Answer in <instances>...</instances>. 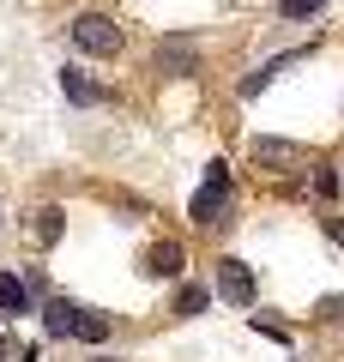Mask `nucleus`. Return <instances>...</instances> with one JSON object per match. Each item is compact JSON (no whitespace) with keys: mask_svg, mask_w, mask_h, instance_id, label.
<instances>
[{"mask_svg":"<svg viewBox=\"0 0 344 362\" xmlns=\"http://www.w3.org/2000/svg\"><path fill=\"white\" fill-rule=\"evenodd\" d=\"M67 37H73L79 54H91V61H121V49H127V25L109 13H79L73 25H67Z\"/></svg>","mask_w":344,"mask_h":362,"instance_id":"nucleus-1","label":"nucleus"},{"mask_svg":"<svg viewBox=\"0 0 344 362\" xmlns=\"http://www.w3.org/2000/svg\"><path fill=\"white\" fill-rule=\"evenodd\" d=\"M229 194H236V181H229V163H224V157H212V163H205V187L188 199L193 230H224V223H229Z\"/></svg>","mask_w":344,"mask_h":362,"instance_id":"nucleus-2","label":"nucleus"},{"mask_svg":"<svg viewBox=\"0 0 344 362\" xmlns=\"http://www.w3.org/2000/svg\"><path fill=\"white\" fill-rule=\"evenodd\" d=\"M212 290L229 302V308H254V302H260V278H254V266H248V259H236V254H224V259H217Z\"/></svg>","mask_w":344,"mask_h":362,"instance_id":"nucleus-3","label":"nucleus"},{"mask_svg":"<svg viewBox=\"0 0 344 362\" xmlns=\"http://www.w3.org/2000/svg\"><path fill=\"white\" fill-rule=\"evenodd\" d=\"M139 272L157 278V284H181V278H188V247H181L176 235H169V242H151L139 254Z\"/></svg>","mask_w":344,"mask_h":362,"instance_id":"nucleus-4","label":"nucleus"},{"mask_svg":"<svg viewBox=\"0 0 344 362\" xmlns=\"http://www.w3.org/2000/svg\"><path fill=\"white\" fill-rule=\"evenodd\" d=\"M151 66L164 78H193V73H200V49H193V37H164L157 54H151Z\"/></svg>","mask_w":344,"mask_h":362,"instance_id":"nucleus-5","label":"nucleus"},{"mask_svg":"<svg viewBox=\"0 0 344 362\" xmlns=\"http://www.w3.org/2000/svg\"><path fill=\"white\" fill-rule=\"evenodd\" d=\"M254 163H266V175H296L308 163V151L290 139H254Z\"/></svg>","mask_w":344,"mask_h":362,"instance_id":"nucleus-6","label":"nucleus"},{"mask_svg":"<svg viewBox=\"0 0 344 362\" xmlns=\"http://www.w3.org/2000/svg\"><path fill=\"white\" fill-rule=\"evenodd\" d=\"M61 235H67V211L61 206H37L30 211V242L49 254V247H61Z\"/></svg>","mask_w":344,"mask_h":362,"instance_id":"nucleus-7","label":"nucleus"},{"mask_svg":"<svg viewBox=\"0 0 344 362\" xmlns=\"http://www.w3.org/2000/svg\"><path fill=\"white\" fill-rule=\"evenodd\" d=\"M30 296H37V290H30L18 272H0V320H18V314H30Z\"/></svg>","mask_w":344,"mask_h":362,"instance_id":"nucleus-8","label":"nucleus"},{"mask_svg":"<svg viewBox=\"0 0 344 362\" xmlns=\"http://www.w3.org/2000/svg\"><path fill=\"white\" fill-rule=\"evenodd\" d=\"M61 90H67V103H109V90H103L97 85V78H85V73H79V66H61Z\"/></svg>","mask_w":344,"mask_h":362,"instance_id":"nucleus-9","label":"nucleus"},{"mask_svg":"<svg viewBox=\"0 0 344 362\" xmlns=\"http://www.w3.org/2000/svg\"><path fill=\"white\" fill-rule=\"evenodd\" d=\"M212 296H217V290L188 284V278H181V290H176V320H200V314L212 308Z\"/></svg>","mask_w":344,"mask_h":362,"instance_id":"nucleus-10","label":"nucleus"},{"mask_svg":"<svg viewBox=\"0 0 344 362\" xmlns=\"http://www.w3.org/2000/svg\"><path fill=\"white\" fill-rule=\"evenodd\" d=\"M109 332H115V320H109V314L79 308V320H73V338H79V344H109Z\"/></svg>","mask_w":344,"mask_h":362,"instance_id":"nucleus-11","label":"nucleus"},{"mask_svg":"<svg viewBox=\"0 0 344 362\" xmlns=\"http://www.w3.org/2000/svg\"><path fill=\"white\" fill-rule=\"evenodd\" d=\"M73 320H79V308L67 296H49L42 302V326H49V338H73Z\"/></svg>","mask_w":344,"mask_h":362,"instance_id":"nucleus-12","label":"nucleus"},{"mask_svg":"<svg viewBox=\"0 0 344 362\" xmlns=\"http://www.w3.org/2000/svg\"><path fill=\"white\" fill-rule=\"evenodd\" d=\"M320 13H326V0H278L284 25H302V18H320Z\"/></svg>","mask_w":344,"mask_h":362,"instance_id":"nucleus-13","label":"nucleus"},{"mask_svg":"<svg viewBox=\"0 0 344 362\" xmlns=\"http://www.w3.org/2000/svg\"><path fill=\"white\" fill-rule=\"evenodd\" d=\"M308 194H320V199H332V194H338V175H332V163L308 169Z\"/></svg>","mask_w":344,"mask_h":362,"instance_id":"nucleus-14","label":"nucleus"},{"mask_svg":"<svg viewBox=\"0 0 344 362\" xmlns=\"http://www.w3.org/2000/svg\"><path fill=\"white\" fill-rule=\"evenodd\" d=\"M320 230H326V235H332V242H338V247H344V211H320Z\"/></svg>","mask_w":344,"mask_h":362,"instance_id":"nucleus-15","label":"nucleus"},{"mask_svg":"<svg viewBox=\"0 0 344 362\" xmlns=\"http://www.w3.org/2000/svg\"><path fill=\"white\" fill-rule=\"evenodd\" d=\"M314 314H320V320H332V326H344V296H326Z\"/></svg>","mask_w":344,"mask_h":362,"instance_id":"nucleus-16","label":"nucleus"},{"mask_svg":"<svg viewBox=\"0 0 344 362\" xmlns=\"http://www.w3.org/2000/svg\"><path fill=\"white\" fill-rule=\"evenodd\" d=\"M91 362H121V356H115V350H97V356H91Z\"/></svg>","mask_w":344,"mask_h":362,"instance_id":"nucleus-17","label":"nucleus"},{"mask_svg":"<svg viewBox=\"0 0 344 362\" xmlns=\"http://www.w3.org/2000/svg\"><path fill=\"white\" fill-rule=\"evenodd\" d=\"M0 356H6V338H0Z\"/></svg>","mask_w":344,"mask_h":362,"instance_id":"nucleus-18","label":"nucleus"},{"mask_svg":"<svg viewBox=\"0 0 344 362\" xmlns=\"http://www.w3.org/2000/svg\"><path fill=\"white\" fill-rule=\"evenodd\" d=\"M0 230H6V218H0Z\"/></svg>","mask_w":344,"mask_h":362,"instance_id":"nucleus-19","label":"nucleus"}]
</instances>
